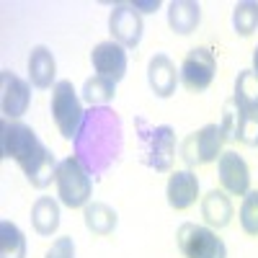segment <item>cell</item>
Listing matches in <instances>:
<instances>
[{"label":"cell","instance_id":"obj_1","mask_svg":"<svg viewBox=\"0 0 258 258\" xmlns=\"http://www.w3.org/2000/svg\"><path fill=\"white\" fill-rule=\"evenodd\" d=\"M0 153H3V158H11L18 163V168L26 173L34 188H47L57 176L59 163L54 160V155L41 145L34 129L18 119H3V126H0Z\"/></svg>","mask_w":258,"mask_h":258},{"label":"cell","instance_id":"obj_2","mask_svg":"<svg viewBox=\"0 0 258 258\" xmlns=\"http://www.w3.org/2000/svg\"><path fill=\"white\" fill-rule=\"evenodd\" d=\"M83 135L85 137H75V158L85 165V170L101 176L121 153V121L109 109H93L83 121Z\"/></svg>","mask_w":258,"mask_h":258},{"label":"cell","instance_id":"obj_3","mask_svg":"<svg viewBox=\"0 0 258 258\" xmlns=\"http://www.w3.org/2000/svg\"><path fill=\"white\" fill-rule=\"evenodd\" d=\"M140 129V160L158 170V173H168L173 168L176 158V135L170 126H147L145 119H137Z\"/></svg>","mask_w":258,"mask_h":258},{"label":"cell","instance_id":"obj_4","mask_svg":"<svg viewBox=\"0 0 258 258\" xmlns=\"http://www.w3.org/2000/svg\"><path fill=\"white\" fill-rule=\"evenodd\" d=\"M54 183H57V197L64 207L78 209V207L91 204L93 183H91V176H88V170H85V165L75 155L59 160Z\"/></svg>","mask_w":258,"mask_h":258},{"label":"cell","instance_id":"obj_5","mask_svg":"<svg viewBox=\"0 0 258 258\" xmlns=\"http://www.w3.org/2000/svg\"><path fill=\"white\" fill-rule=\"evenodd\" d=\"M52 119L59 129V135L64 140H75L80 135V126L85 121V111L80 106V98L73 88L70 80H57V85L52 88Z\"/></svg>","mask_w":258,"mask_h":258},{"label":"cell","instance_id":"obj_6","mask_svg":"<svg viewBox=\"0 0 258 258\" xmlns=\"http://www.w3.org/2000/svg\"><path fill=\"white\" fill-rule=\"evenodd\" d=\"M225 140L227 137H225L220 124H207V126L199 129V132H191L181 142V158L188 165V170L197 168V165H207V163L220 160Z\"/></svg>","mask_w":258,"mask_h":258},{"label":"cell","instance_id":"obj_7","mask_svg":"<svg viewBox=\"0 0 258 258\" xmlns=\"http://www.w3.org/2000/svg\"><path fill=\"white\" fill-rule=\"evenodd\" d=\"M176 243L183 258H227V248L217 232L197 222H183L176 232Z\"/></svg>","mask_w":258,"mask_h":258},{"label":"cell","instance_id":"obj_8","mask_svg":"<svg viewBox=\"0 0 258 258\" xmlns=\"http://www.w3.org/2000/svg\"><path fill=\"white\" fill-rule=\"evenodd\" d=\"M214 73H217V57H214V52L207 47H197L183 57L181 85L191 93H202L212 85Z\"/></svg>","mask_w":258,"mask_h":258},{"label":"cell","instance_id":"obj_9","mask_svg":"<svg viewBox=\"0 0 258 258\" xmlns=\"http://www.w3.org/2000/svg\"><path fill=\"white\" fill-rule=\"evenodd\" d=\"M222 132L232 142L243 145H258V111H250L245 106H240L235 98L225 103L222 111Z\"/></svg>","mask_w":258,"mask_h":258},{"label":"cell","instance_id":"obj_10","mask_svg":"<svg viewBox=\"0 0 258 258\" xmlns=\"http://www.w3.org/2000/svg\"><path fill=\"white\" fill-rule=\"evenodd\" d=\"M142 29H145V21L135 3L114 6V11L109 16V31L116 44H121L124 49H135L142 41Z\"/></svg>","mask_w":258,"mask_h":258},{"label":"cell","instance_id":"obj_11","mask_svg":"<svg viewBox=\"0 0 258 258\" xmlns=\"http://www.w3.org/2000/svg\"><path fill=\"white\" fill-rule=\"evenodd\" d=\"M31 103V85L13 75L11 70L0 73V109H3L6 119H18L29 111Z\"/></svg>","mask_w":258,"mask_h":258},{"label":"cell","instance_id":"obj_12","mask_svg":"<svg viewBox=\"0 0 258 258\" xmlns=\"http://www.w3.org/2000/svg\"><path fill=\"white\" fill-rule=\"evenodd\" d=\"M217 173H220V183L227 194L245 197V194L250 191V168L238 153H232V150L220 155Z\"/></svg>","mask_w":258,"mask_h":258},{"label":"cell","instance_id":"obj_13","mask_svg":"<svg viewBox=\"0 0 258 258\" xmlns=\"http://www.w3.org/2000/svg\"><path fill=\"white\" fill-rule=\"evenodd\" d=\"M91 62H93V70L111 80V83H119L124 75H126V49L116 41H101V44L91 52Z\"/></svg>","mask_w":258,"mask_h":258},{"label":"cell","instance_id":"obj_14","mask_svg":"<svg viewBox=\"0 0 258 258\" xmlns=\"http://www.w3.org/2000/svg\"><path fill=\"white\" fill-rule=\"evenodd\" d=\"M181 80V70H176L173 59L168 54H155L147 64V83L150 91L158 98H170L176 93V85Z\"/></svg>","mask_w":258,"mask_h":258},{"label":"cell","instance_id":"obj_15","mask_svg":"<svg viewBox=\"0 0 258 258\" xmlns=\"http://www.w3.org/2000/svg\"><path fill=\"white\" fill-rule=\"evenodd\" d=\"M165 197H168V204L173 207L176 212H183L188 209L199 197V178L194 170H176L173 176L168 178V188H165Z\"/></svg>","mask_w":258,"mask_h":258},{"label":"cell","instance_id":"obj_16","mask_svg":"<svg viewBox=\"0 0 258 258\" xmlns=\"http://www.w3.org/2000/svg\"><path fill=\"white\" fill-rule=\"evenodd\" d=\"M54 78H57V59L54 54L44 47V44H39L31 49L29 54V80L34 88L39 91H47V88H54Z\"/></svg>","mask_w":258,"mask_h":258},{"label":"cell","instance_id":"obj_17","mask_svg":"<svg viewBox=\"0 0 258 258\" xmlns=\"http://www.w3.org/2000/svg\"><path fill=\"white\" fill-rule=\"evenodd\" d=\"M232 202L227 199V194L220 188H212L207 197L202 199V217L212 230H222L232 220Z\"/></svg>","mask_w":258,"mask_h":258},{"label":"cell","instance_id":"obj_18","mask_svg":"<svg viewBox=\"0 0 258 258\" xmlns=\"http://www.w3.org/2000/svg\"><path fill=\"white\" fill-rule=\"evenodd\" d=\"M199 21H202V8L194 0H173L168 6V26L181 36L197 31Z\"/></svg>","mask_w":258,"mask_h":258},{"label":"cell","instance_id":"obj_19","mask_svg":"<svg viewBox=\"0 0 258 258\" xmlns=\"http://www.w3.org/2000/svg\"><path fill=\"white\" fill-rule=\"evenodd\" d=\"M31 225L39 235H52L59 227V204L52 197H39L31 207Z\"/></svg>","mask_w":258,"mask_h":258},{"label":"cell","instance_id":"obj_20","mask_svg":"<svg viewBox=\"0 0 258 258\" xmlns=\"http://www.w3.org/2000/svg\"><path fill=\"white\" fill-rule=\"evenodd\" d=\"M83 220H85V227H88L93 235H111L116 230V212L103 204V202H93V204H85V212H83Z\"/></svg>","mask_w":258,"mask_h":258},{"label":"cell","instance_id":"obj_21","mask_svg":"<svg viewBox=\"0 0 258 258\" xmlns=\"http://www.w3.org/2000/svg\"><path fill=\"white\" fill-rule=\"evenodd\" d=\"M0 258H26V238L13 222H0Z\"/></svg>","mask_w":258,"mask_h":258},{"label":"cell","instance_id":"obj_22","mask_svg":"<svg viewBox=\"0 0 258 258\" xmlns=\"http://www.w3.org/2000/svg\"><path fill=\"white\" fill-rule=\"evenodd\" d=\"M235 101L250 111H258V75L253 70H243L235 80Z\"/></svg>","mask_w":258,"mask_h":258},{"label":"cell","instance_id":"obj_23","mask_svg":"<svg viewBox=\"0 0 258 258\" xmlns=\"http://www.w3.org/2000/svg\"><path fill=\"white\" fill-rule=\"evenodd\" d=\"M114 96H116V83L106 80L101 75L88 78L85 85H83V98L88 101L91 106H103V103H109Z\"/></svg>","mask_w":258,"mask_h":258},{"label":"cell","instance_id":"obj_24","mask_svg":"<svg viewBox=\"0 0 258 258\" xmlns=\"http://www.w3.org/2000/svg\"><path fill=\"white\" fill-rule=\"evenodd\" d=\"M232 29L240 36H250L258 29V3H238L232 8Z\"/></svg>","mask_w":258,"mask_h":258},{"label":"cell","instance_id":"obj_25","mask_svg":"<svg viewBox=\"0 0 258 258\" xmlns=\"http://www.w3.org/2000/svg\"><path fill=\"white\" fill-rule=\"evenodd\" d=\"M240 225L245 235H258V188L248 191L240 207Z\"/></svg>","mask_w":258,"mask_h":258},{"label":"cell","instance_id":"obj_26","mask_svg":"<svg viewBox=\"0 0 258 258\" xmlns=\"http://www.w3.org/2000/svg\"><path fill=\"white\" fill-rule=\"evenodd\" d=\"M44 258H75V243L73 238H57Z\"/></svg>","mask_w":258,"mask_h":258},{"label":"cell","instance_id":"obj_27","mask_svg":"<svg viewBox=\"0 0 258 258\" xmlns=\"http://www.w3.org/2000/svg\"><path fill=\"white\" fill-rule=\"evenodd\" d=\"M253 73L258 75V47L253 49Z\"/></svg>","mask_w":258,"mask_h":258}]
</instances>
